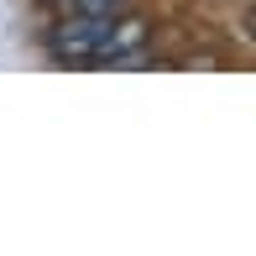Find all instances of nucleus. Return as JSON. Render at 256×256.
<instances>
[{"mask_svg": "<svg viewBox=\"0 0 256 256\" xmlns=\"http://www.w3.org/2000/svg\"><path fill=\"white\" fill-rule=\"evenodd\" d=\"M146 48V21L120 16H63V26L48 32V52L58 63H136Z\"/></svg>", "mask_w": 256, "mask_h": 256, "instance_id": "obj_1", "label": "nucleus"}, {"mask_svg": "<svg viewBox=\"0 0 256 256\" xmlns=\"http://www.w3.org/2000/svg\"><path fill=\"white\" fill-rule=\"evenodd\" d=\"M63 16H120L131 10V0H52Z\"/></svg>", "mask_w": 256, "mask_h": 256, "instance_id": "obj_2", "label": "nucleus"}]
</instances>
